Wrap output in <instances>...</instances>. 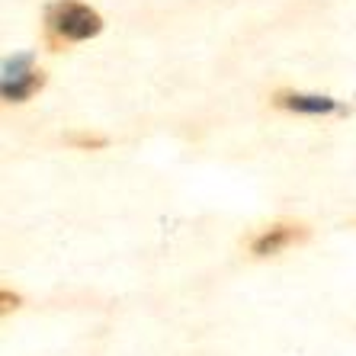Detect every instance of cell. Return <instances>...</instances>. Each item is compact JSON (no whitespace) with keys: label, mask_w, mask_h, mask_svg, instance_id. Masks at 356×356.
<instances>
[{"label":"cell","mask_w":356,"mask_h":356,"mask_svg":"<svg viewBox=\"0 0 356 356\" xmlns=\"http://www.w3.org/2000/svg\"><path fill=\"white\" fill-rule=\"evenodd\" d=\"M273 106L286 113H302V116H327L340 113V103L331 97H315V93H296V90H276Z\"/></svg>","instance_id":"obj_4"},{"label":"cell","mask_w":356,"mask_h":356,"mask_svg":"<svg viewBox=\"0 0 356 356\" xmlns=\"http://www.w3.org/2000/svg\"><path fill=\"white\" fill-rule=\"evenodd\" d=\"M302 241H308V228L302 222H276L250 238V254L254 257H276V254L296 248Z\"/></svg>","instance_id":"obj_3"},{"label":"cell","mask_w":356,"mask_h":356,"mask_svg":"<svg viewBox=\"0 0 356 356\" xmlns=\"http://www.w3.org/2000/svg\"><path fill=\"white\" fill-rule=\"evenodd\" d=\"M19 305H23V298H19L17 292H10V289L0 292V312H3V315H10V312H17Z\"/></svg>","instance_id":"obj_6"},{"label":"cell","mask_w":356,"mask_h":356,"mask_svg":"<svg viewBox=\"0 0 356 356\" xmlns=\"http://www.w3.org/2000/svg\"><path fill=\"white\" fill-rule=\"evenodd\" d=\"M42 87H45V71L35 67L29 55H19V58L7 61V67H3V83H0L7 103H26V99L35 97Z\"/></svg>","instance_id":"obj_2"},{"label":"cell","mask_w":356,"mask_h":356,"mask_svg":"<svg viewBox=\"0 0 356 356\" xmlns=\"http://www.w3.org/2000/svg\"><path fill=\"white\" fill-rule=\"evenodd\" d=\"M67 145L77 151H97V148H106V138L103 135H93V132H71L67 135Z\"/></svg>","instance_id":"obj_5"},{"label":"cell","mask_w":356,"mask_h":356,"mask_svg":"<svg viewBox=\"0 0 356 356\" xmlns=\"http://www.w3.org/2000/svg\"><path fill=\"white\" fill-rule=\"evenodd\" d=\"M103 33V17L81 0H58L45 10V45L51 51L71 49Z\"/></svg>","instance_id":"obj_1"}]
</instances>
